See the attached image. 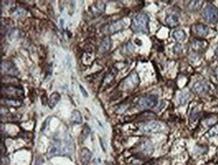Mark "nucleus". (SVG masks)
I'll return each mask as SVG.
<instances>
[{
  "instance_id": "f257e3e1",
  "label": "nucleus",
  "mask_w": 218,
  "mask_h": 165,
  "mask_svg": "<svg viewBox=\"0 0 218 165\" xmlns=\"http://www.w3.org/2000/svg\"><path fill=\"white\" fill-rule=\"evenodd\" d=\"M149 18L144 13L140 14L133 19L131 28L135 33L147 34L149 32Z\"/></svg>"
},
{
  "instance_id": "f03ea898",
  "label": "nucleus",
  "mask_w": 218,
  "mask_h": 165,
  "mask_svg": "<svg viewBox=\"0 0 218 165\" xmlns=\"http://www.w3.org/2000/svg\"><path fill=\"white\" fill-rule=\"evenodd\" d=\"M203 18L210 23H216L218 22V9L213 5H209L203 12Z\"/></svg>"
},
{
  "instance_id": "7ed1b4c3",
  "label": "nucleus",
  "mask_w": 218,
  "mask_h": 165,
  "mask_svg": "<svg viewBox=\"0 0 218 165\" xmlns=\"http://www.w3.org/2000/svg\"><path fill=\"white\" fill-rule=\"evenodd\" d=\"M158 104V98L154 95H146L139 99L138 106L141 109H152Z\"/></svg>"
},
{
  "instance_id": "20e7f679",
  "label": "nucleus",
  "mask_w": 218,
  "mask_h": 165,
  "mask_svg": "<svg viewBox=\"0 0 218 165\" xmlns=\"http://www.w3.org/2000/svg\"><path fill=\"white\" fill-rule=\"evenodd\" d=\"M2 93H4V94L7 96H12V98L9 99H14V97L22 98L24 96L23 89L15 85H5L2 87Z\"/></svg>"
},
{
  "instance_id": "39448f33",
  "label": "nucleus",
  "mask_w": 218,
  "mask_h": 165,
  "mask_svg": "<svg viewBox=\"0 0 218 165\" xmlns=\"http://www.w3.org/2000/svg\"><path fill=\"white\" fill-rule=\"evenodd\" d=\"M1 71L7 75H18V70L15 65L9 61H4L1 64Z\"/></svg>"
},
{
  "instance_id": "423d86ee",
  "label": "nucleus",
  "mask_w": 218,
  "mask_h": 165,
  "mask_svg": "<svg viewBox=\"0 0 218 165\" xmlns=\"http://www.w3.org/2000/svg\"><path fill=\"white\" fill-rule=\"evenodd\" d=\"M139 83V77L137 73H133L127 77L123 81V85L127 89L134 88L136 87Z\"/></svg>"
},
{
  "instance_id": "0eeeda50",
  "label": "nucleus",
  "mask_w": 218,
  "mask_h": 165,
  "mask_svg": "<svg viewBox=\"0 0 218 165\" xmlns=\"http://www.w3.org/2000/svg\"><path fill=\"white\" fill-rule=\"evenodd\" d=\"M161 125L157 122H150L142 128V132L146 134L156 133L161 130Z\"/></svg>"
},
{
  "instance_id": "6e6552de",
  "label": "nucleus",
  "mask_w": 218,
  "mask_h": 165,
  "mask_svg": "<svg viewBox=\"0 0 218 165\" xmlns=\"http://www.w3.org/2000/svg\"><path fill=\"white\" fill-rule=\"evenodd\" d=\"M124 28V23L122 20H118L113 22L108 28V32L110 34H115L116 32L122 31Z\"/></svg>"
},
{
  "instance_id": "1a4fd4ad",
  "label": "nucleus",
  "mask_w": 218,
  "mask_h": 165,
  "mask_svg": "<svg viewBox=\"0 0 218 165\" xmlns=\"http://www.w3.org/2000/svg\"><path fill=\"white\" fill-rule=\"evenodd\" d=\"M194 32L197 35L201 37L206 36L209 32V29L206 26L203 24H197L194 26Z\"/></svg>"
},
{
  "instance_id": "9d476101",
  "label": "nucleus",
  "mask_w": 218,
  "mask_h": 165,
  "mask_svg": "<svg viewBox=\"0 0 218 165\" xmlns=\"http://www.w3.org/2000/svg\"><path fill=\"white\" fill-rule=\"evenodd\" d=\"M140 150L146 155H151L154 151V148L151 142L144 141L140 146Z\"/></svg>"
},
{
  "instance_id": "9b49d317",
  "label": "nucleus",
  "mask_w": 218,
  "mask_h": 165,
  "mask_svg": "<svg viewBox=\"0 0 218 165\" xmlns=\"http://www.w3.org/2000/svg\"><path fill=\"white\" fill-rule=\"evenodd\" d=\"M208 89H209V86L206 83L201 81L195 83L193 87V91L196 93H199V94L206 92Z\"/></svg>"
},
{
  "instance_id": "f8f14e48",
  "label": "nucleus",
  "mask_w": 218,
  "mask_h": 165,
  "mask_svg": "<svg viewBox=\"0 0 218 165\" xmlns=\"http://www.w3.org/2000/svg\"><path fill=\"white\" fill-rule=\"evenodd\" d=\"M111 46H112L111 39L108 37L106 38L105 39L102 41V44L100 45L99 51L101 52V53H106L107 51H108L110 48H111Z\"/></svg>"
},
{
  "instance_id": "ddd939ff",
  "label": "nucleus",
  "mask_w": 218,
  "mask_h": 165,
  "mask_svg": "<svg viewBox=\"0 0 218 165\" xmlns=\"http://www.w3.org/2000/svg\"><path fill=\"white\" fill-rule=\"evenodd\" d=\"M92 157V154L87 148H83L81 153V159L82 163L86 164L90 161Z\"/></svg>"
},
{
  "instance_id": "4468645a",
  "label": "nucleus",
  "mask_w": 218,
  "mask_h": 165,
  "mask_svg": "<svg viewBox=\"0 0 218 165\" xmlns=\"http://www.w3.org/2000/svg\"><path fill=\"white\" fill-rule=\"evenodd\" d=\"M60 99L61 95L59 93L57 92H54L50 95L49 101H48V105H49L50 108H54L57 105V103L59 102Z\"/></svg>"
},
{
  "instance_id": "2eb2a0df",
  "label": "nucleus",
  "mask_w": 218,
  "mask_h": 165,
  "mask_svg": "<svg viewBox=\"0 0 218 165\" xmlns=\"http://www.w3.org/2000/svg\"><path fill=\"white\" fill-rule=\"evenodd\" d=\"M203 5V2L201 1H191L188 4L187 8L190 12H197L201 9Z\"/></svg>"
},
{
  "instance_id": "dca6fc26",
  "label": "nucleus",
  "mask_w": 218,
  "mask_h": 165,
  "mask_svg": "<svg viewBox=\"0 0 218 165\" xmlns=\"http://www.w3.org/2000/svg\"><path fill=\"white\" fill-rule=\"evenodd\" d=\"M83 118L82 115H81V113L78 110H74L71 114V122L73 124H80L82 123Z\"/></svg>"
},
{
  "instance_id": "f3484780",
  "label": "nucleus",
  "mask_w": 218,
  "mask_h": 165,
  "mask_svg": "<svg viewBox=\"0 0 218 165\" xmlns=\"http://www.w3.org/2000/svg\"><path fill=\"white\" fill-rule=\"evenodd\" d=\"M92 11L94 14L96 15H99L102 14L105 10L106 5L103 3L99 2L98 4H95L93 5L92 7Z\"/></svg>"
},
{
  "instance_id": "a211bd4d",
  "label": "nucleus",
  "mask_w": 218,
  "mask_h": 165,
  "mask_svg": "<svg viewBox=\"0 0 218 165\" xmlns=\"http://www.w3.org/2000/svg\"><path fill=\"white\" fill-rule=\"evenodd\" d=\"M166 23H167L169 26L175 27L178 24V19L177 15H168L165 20Z\"/></svg>"
},
{
  "instance_id": "6ab92c4d",
  "label": "nucleus",
  "mask_w": 218,
  "mask_h": 165,
  "mask_svg": "<svg viewBox=\"0 0 218 165\" xmlns=\"http://www.w3.org/2000/svg\"><path fill=\"white\" fill-rule=\"evenodd\" d=\"M172 36H173L175 39L178 41H183L185 39V38H186V34H185L184 30H182L175 31Z\"/></svg>"
},
{
  "instance_id": "aec40b11",
  "label": "nucleus",
  "mask_w": 218,
  "mask_h": 165,
  "mask_svg": "<svg viewBox=\"0 0 218 165\" xmlns=\"http://www.w3.org/2000/svg\"><path fill=\"white\" fill-rule=\"evenodd\" d=\"M5 103L6 105L12 107H19L22 104L21 100L19 99H7L5 100Z\"/></svg>"
},
{
  "instance_id": "412c9836",
  "label": "nucleus",
  "mask_w": 218,
  "mask_h": 165,
  "mask_svg": "<svg viewBox=\"0 0 218 165\" xmlns=\"http://www.w3.org/2000/svg\"><path fill=\"white\" fill-rule=\"evenodd\" d=\"M190 98V94L187 92H183L179 96V103L181 105H185Z\"/></svg>"
},
{
  "instance_id": "4be33fe9",
  "label": "nucleus",
  "mask_w": 218,
  "mask_h": 165,
  "mask_svg": "<svg viewBox=\"0 0 218 165\" xmlns=\"http://www.w3.org/2000/svg\"><path fill=\"white\" fill-rule=\"evenodd\" d=\"M208 134L210 136H216L218 134V124L214 125L213 127L211 128Z\"/></svg>"
},
{
  "instance_id": "5701e85b",
  "label": "nucleus",
  "mask_w": 218,
  "mask_h": 165,
  "mask_svg": "<svg viewBox=\"0 0 218 165\" xmlns=\"http://www.w3.org/2000/svg\"><path fill=\"white\" fill-rule=\"evenodd\" d=\"M50 154L51 156H55V155H58L60 154V150L58 149L57 147H53L51 148Z\"/></svg>"
},
{
  "instance_id": "b1692460",
  "label": "nucleus",
  "mask_w": 218,
  "mask_h": 165,
  "mask_svg": "<svg viewBox=\"0 0 218 165\" xmlns=\"http://www.w3.org/2000/svg\"><path fill=\"white\" fill-rule=\"evenodd\" d=\"M79 89H80V91L81 93H82V95L85 97H87V95H88V94H87V93L86 91V90L85 89L84 87L81 85H79Z\"/></svg>"
},
{
  "instance_id": "393cba45",
  "label": "nucleus",
  "mask_w": 218,
  "mask_h": 165,
  "mask_svg": "<svg viewBox=\"0 0 218 165\" xmlns=\"http://www.w3.org/2000/svg\"><path fill=\"white\" fill-rule=\"evenodd\" d=\"M182 48L181 44H177V45H175V46L174 47V52L175 53H179V52L181 50Z\"/></svg>"
},
{
  "instance_id": "a878e982",
  "label": "nucleus",
  "mask_w": 218,
  "mask_h": 165,
  "mask_svg": "<svg viewBox=\"0 0 218 165\" xmlns=\"http://www.w3.org/2000/svg\"><path fill=\"white\" fill-rule=\"evenodd\" d=\"M215 73H216V76L217 77V79H218V68H217V69H216V71H215Z\"/></svg>"
}]
</instances>
